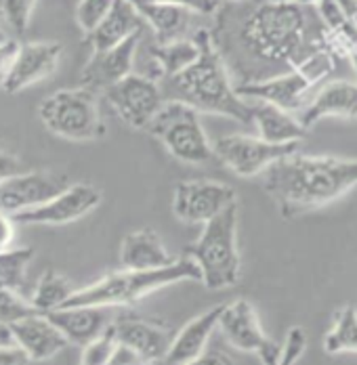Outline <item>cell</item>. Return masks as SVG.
<instances>
[{
  "instance_id": "cell-39",
  "label": "cell",
  "mask_w": 357,
  "mask_h": 365,
  "mask_svg": "<svg viewBox=\"0 0 357 365\" xmlns=\"http://www.w3.org/2000/svg\"><path fill=\"white\" fill-rule=\"evenodd\" d=\"M21 173V166H19V160L11 153H6L4 149H0V185L6 181L9 177Z\"/></svg>"
},
{
  "instance_id": "cell-42",
  "label": "cell",
  "mask_w": 357,
  "mask_h": 365,
  "mask_svg": "<svg viewBox=\"0 0 357 365\" xmlns=\"http://www.w3.org/2000/svg\"><path fill=\"white\" fill-rule=\"evenodd\" d=\"M6 38H9V34H6V32H4V30L0 28V42H4Z\"/></svg>"
},
{
  "instance_id": "cell-4",
  "label": "cell",
  "mask_w": 357,
  "mask_h": 365,
  "mask_svg": "<svg viewBox=\"0 0 357 365\" xmlns=\"http://www.w3.org/2000/svg\"><path fill=\"white\" fill-rule=\"evenodd\" d=\"M185 279L202 282V271L196 264V260L189 256H181L171 267L154 269V271L122 269L109 273L86 288L76 290L64 307H106V309L126 307V304H135L147 294Z\"/></svg>"
},
{
  "instance_id": "cell-20",
  "label": "cell",
  "mask_w": 357,
  "mask_h": 365,
  "mask_svg": "<svg viewBox=\"0 0 357 365\" xmlns=\"http://www.w3.org/2000/svg\"><path fill=\"white\" fill-rule=\"evenodd\" d=\"M223 307L225 304H216V307L208 309L202 315H198L196 319H191L189 324H185L178 329V334L173 338L171 351H169L162 365H185L198 359L202 353H206L208 338L213 336L214 329L218 328Z\"/></svg>"
},
{
  "instance_id": "cell-11",
  "label": "cell",
  "mask_w": 357,
  "mask_h": 365,
  "mask_svg": "<svg viewBox=\"0 0 357 365\" xmlns=\"http://www.w3.org/2000/svg\"><path fill=\"white\" fill-rule=\"evenodd\" d=\"M233 204H238V193L227 182L196 179L175 185L173 212L187 225H206Z\"/></svg>"
},
{
  "instance_id": "cell-38",
  "label": "cell",
  "mask_w": 357,
  "mask_h": 365,
  "mask_svg": "<svg viewBox=\"0 0 357 365\" xmlns=\"http://www.w3.org/2000/svg\"><path fill=\"white\" fill-rule=\"evenodd\" d=\"M15 227H17L15 217L9 215V212H4V210H0V252L13 248V242H15Z\"/></svg>"
},
{
  "instance_id": "cell-26",
  "label": "cell",
  "mask_w": 357,
  "mask_h": 365,
  "mask_svg": "<svg viewBox=\"0 0 357 365\" xmlns=\"http://www.w3.org/2000/svg\"><path fill=\"white\" fill-rule=\"evenodd\" d=\"M151 59L158 68V76L162 80L166 78H175L181 72H185L200 55V46L198 42L191 38H181V40H173V42H164V44H154L149 48Z\"/></svg>"
},
{
  "instance_id": "cell-32",
  "label": "cell",
  "mask_w": 357,
  "mask_h": 365,
  "mask_svg": "<svg viewBox=\"0 0 357 365\" xmlns=\"http://www.w3.org/2000/svg\"><path fill=\"white\" fill-rule=\"evenodd\" d=\"M38 313L30 298H24L21 292L0 288V324L11 326L15 322H21L30 315Z\"/></svg>"
},
{
  "instance_id": "cell-37",
  "label": "cell",
  "mask_w": 357,
  "mask_h": 365,
  "mask_svg": "<svg viewBox=\"0 0 357 365\" xmlns=\"http://www.w3.org/2000/svg\"><path fill=\"white\" fill-rule=\"evenodd\" d=\"M32 359L28 357V353L17 344V342H9V344H0V365H30Z\"/></svg>"
},
{
  "instance_id": "cell-17",
  "label": "cell",
  "mask_w": 357,
  "mask_h": 365,
  "mask_svg": "<svg viewBox=\"0 0 357 365\" xmlns=\"http://www.w3.org/2000/svg\"><path fill=\"white\" fill-rule=\"evenodd\" d=\"M218 329L227 338V342L240 351L246 353H256L261 355L276 342L267 338V334L261 328L256 309L250 304L246 298L227 302L223 307L221 319H218Z\"/></svg>"
},
{
  "instance_id": "cell-22",
  "label": "cell",
  "mask_w": 357,
  "mask_h": 365,
  "mask_svg": "<svg viewBox=\"0 0 357 365\" xmlns=\"http://www.w3.org/2000/svg\"><path fill=\"white\" fill-rule=\"evenodd\" d=\"M49 317L64 331L68 342L78 346L89 344L111 326L106 307H61L49 313Z\"/></svg>"
},
{
  "instance_id": "cell-44",
  "label": "cell",
  "mask_w": 357,
  "mask_h": 365,
  "mask_svg": "<svg viewBox=\"0 0 357 365\" xmlns=\"http://www.w3.org/2000/svg\"><path fill=\"white\" fill-rule=\"evenodd\" d=\"M231 2H242V0H231Z\"/></svg>"
},
{
  "instance_id": "cell-8",
  "label": "cell",
  "mask_w": 357,
  "mask_h": 365,
  "mask_svg": "<svg viewBox=\"0 0 357 365\" xmlns=\"http://www.w3.org/2000/svg\"><path fill=\"white\" fill-rule=\"evenodd\" d=\"M332 70H334V53L330 48H321L318 53H313L303 66L290 72L278 73L265 80L236 84V93L242 99L273 103L286 111L303 110L305 93Z\"/></svg>"
},
{
  "instance_id": "cell-36",
  "label": "cell",
  "mask_w": 357,
  "mask_h": 365,
  "mask_svg": "<svg viewBox=\"0 0 357 365\" xmlns=\"http://www.w3.org/2000/svg\"><path fill=\"white\" fill-rule=\"evenodd\" d=\"M158 2L175 4V6L187 9L191 13H200V15H213L221 9V0H158Z\"/></svg>"
},
{
  "instance_id": "cell-33",
  "label": "cell",
  "mask_w": 357,
  "mask_h": 365,
  "mask_svg": "<svg viewBox=\"0 0 357 365\" xmlns=\"http://www.w3.org/2000/svg\"><path fill=\"white\" fill-rule=\"evenodd\" d=\"M116 0H80L78 6H76V24L78 28L91 36L99 26L101 21L107 17V13L111 11Z\"/></svg>"
},
{
  "instance_id": "cell-40",
  "label": "cell",
  "mask_w": 357,
  "mask_h": 365,
  "mask_svg": "<svg viewBox=\"0 0 357 365\" xmlns=\"http://www.w3.org/2000/svg\"><path fill=\"white\" fill-rule=\"evenodd\" d=\"M185 365H233V361L225 353H221V351H206L198 359H193V361H189V364Z\"/></svg>"
},
{
  "instance_id": "cell-18",
  "label": "cell",
  "mask_w": 357,
  "mask_h": 365,
  "mask_svg": "<svg viewBox=\"0 0 357 365\" xmlns=\"http://www.w3.org/2000/svg\"><path fill=\"white\" fill-rule=\"evenodd\" d=\"M9 328L13 334V340L28 353L32 361L53 359L57 353H61L70 344L64 331L44 313H34L21 322L11 324Z\"/></svg>"
},
{
  "instance_id": "cell-43",
  "label": "cell",
  "mask_w": 357,
  "mask_h": 365,
  "mask_svg": "<svg viewBox=\"0 0 357 365\" xmlns=\"http://www.w3.org/2000/svg\"><path fill=\"white\" fill-rule=\"evenodd\" d=\"M0 149H4V143H2V141H0Z\"/></svg>"
},
{
  "instance_id": "cell-15",
  "label": "cell",
  "mask_w": 357,
  "mask_h": 365,
  "mask_svg": "<svg viewBox=\"0 0 357 365\" xmlns=\"http://www.w3.org/2000/svg\"><path fill=\"white\" fill-rule=\"evenodd\" d=\"M118 342L133 349L147 365H162L171 344H173V331L160 322H149L135 315H124L114 322Z\"/></svg>"
},
{
  "instance_id": "cell-13",
  "label": "cell",
  "mask_w": 357,
  "mask_h": 365,
  "mask_svg": "<svg viewBox=\"0 0 357 365\" xmlns=\"http://www.w3.org/2000/svg\"><path fill=\"white\" fill-rule=\"evenodd\" d=\"M70 185L68 177L55 173H42V170L17 173L0 185V210L15 217L19 212L42 206L44 202L53 200Z\"/></svg>"
},
{
  "instance_id": "cell-16",
  "label": "cell",
  "mask_w": 357,
  "mask_h": 365,
  "mask_svg": "<svg viewBox=\"0 0 357 365\" xmlns=\"http://www.w3.org/2000/svg\"><path fill=\"white\" fill-rule=\"evenodd\" d=\"M141 34L126 38L124 42L107 48V51H95L89 63L82 70V86L91 91H104L106 93L109 86L133 73L137 48L141 42Z\"/></svg>"
},
{
  "instance_id": "cell-31",
  "label": "cell",
  "mask_w": 357,
  "mask_h": 365,
  "mask_svg": "<svg viewBox=\"0 0 357 365\" xmlns=\"http://www.w3.org/2000/svg\"><path fill=\"white\" fill-rule=\"evenodd\" d=\"M116 349H118V338H116L114 322H111V326L101 336H97L95 340L82 346L80 365H109Z\"/></svg>"
},
{
  "instance_id": "cell-34",
  "label": "cell",
  "mask_w": 357,
  "mask_h": 365,
  "mask_svg": "<svg viewBox=\"0 0 357 365\" xmlns=\"http://www.w3.org/2000/svg\"><path fill=\"white\" fill-rule=\"evenodd\" d=\"M38 0H0V15L15 34H24L30 26Z\"/></svg>"
},
{
  "instance_id": "cell-25",
  "label": "cell",
  "mask_w": 357,
  "mask_h": 365,
  "mask_svg": "<svg viewBox=\"0 0 357 365\" xmlns=\"http://www.w3.org/2000/svg\"><path fill=\"white\" fill-rule=\"evenodd\" d=\"M139 13L145 19V24L154 30V36H156L158 44L181 40L189 28V13L191 11L175 6V4L149 0L147 4H143L139 9Z\"/></svg>"
},
{
  "instance_id": "cell-12",
  "label": "cell",
  "mask_w": 357,
  "mask_h": 365,
  "mask_svg": "<svg viewBox=\"0 0 357 365\" xmlns=\"http://www.w3.org/2000/svg\"><path fill=\"white\" fill-rule=\"evenodd\" d=\"M101 204V191L91 182H71L53 200L32 210L15 215L17 225H46L59 227L91 215Z\"/></svg>"
},
{
  "instance_id": "cell-29",
  "label": "cell",
  "mask_w": 357,
  "mask_h": 365,
  "mask_svg": "<svg viewBox=\"0 0 357 365\" xmlns=\"http://www.w3.org/2000/svg\"><path fill=\"white\" fill-rule=\"evenodd\" d=\"M34 258L32 248H9L0 252V288L21 292L26 284V271Z\"/></svg>"
},
{
  "instance_id": "cell-5",
  "label": "cell",
  "mask_w": 357,
  "mask_h": 365,
  "mask_svg": "<svg viewBox=\"0 0 357 365\" xmlns=\"http://www.w3.org/2000/svg\"><path fill=\"white\" fill-rule=\"evenodd\" d=\"M185 256L196 260L202 271V284L208 290L236 286L242 267L238 250V204L208 220L200 237L185 248Z\"/></svg>"
},
{
  "instance_id": "cell-3",
  "label": "cell",
  "mask_w": 357,
  "mask_h": 365,
  "mask_svg": "<svg viewBox=\"0 0 357 365\" xmlns=\"http://www.w3.org/2000/svg\"><path fill=\"white\" fill-rule=\"evenodd\" d=\"M193 40L200 46V55L185 72L175 78H166L164 84H160L164 99L185 101L198 111L227 115L242 124H252L250 103L236 93L213 34L202 28L196 32Z\"/></svg>"
},
{
  "instance_id": "cell-21",
  "label": "cell",
  "mask_w": 357,
  "mask_h": 365,
  "mask_svg": "<svg viewBox=\"0 0 357 365\" xmlns=\"http://www.w3.org/2000/svg\"><path fill=\"white\" fill-rule=\"evenodd\" d=\"M177 262L160 240V235L151 229L131 231L120 246V264L131 271H154L164 269Z\"/></svg>"
},
{
  "instance_id": "cell-19",
  "label": "cell",
  "mask_w": 357,
  "mask_h": 365,
  "mask_svg": "<svg viewBox=\"0 0 357 365\" xmlns=\"http://www.w3.org/2000/svg\"><path fill=\"white\" fill-rule=\"evenodd\" d=\"M323 118H357V82L351 80H332L323 84L313 101L301 110V124L305 128L316 126Z\"/></svg>"
},
{
  "instance_id": "cell-30",
  "label": "cell",
  "mask_w": 357,
  "mask_h": 365,
  "mask_svg": "<svg viewBox=\"0 0 357 365\" xmlns=\"http://www.w3.org/2000/svg\"><path fill=\"white\" fill-rule=\"evenodd\" d=\"M307 349V336L301 328H292L286 336L284 349H280L278 344L269 346L267 351H263L258 357L263 365H294L301 355Z\"/></svg>"
},
{
  "instance_id": "cell-6",
  "label": "cell",
  "mask_w": 357,
  "mask_h": 365,
  "mask_svg": "<svg viewBox=\"0 0 357 365\" xmlns=\"http://www.w3.org/2000/svg\"><path fill=\"white\" fill-rule=\"evenodd\" d=\"M42 126L66 141L91 143L104 139L107 133L99 101L91 88H61L44 97L38 106Z\"/></svg>"
},
{
  "instance_id": "cell-35",
  "label": "cell",
  "mask_w": 357,
  "mask_h": 365,
  "mask_svg": "<svg viewBox=\"0 0 357 365\" xmlns=\"http://www.w3.org/2000/svg\"><path fill=\"white\" fill-rule=\"evenodd\" d=\"M19 40L6 38L4 42H0V88H4V82L11 73V68L15 63V57L19 53Z\"/></svg>"
},
{
  "instance_id": "cell-41",
  "label": "cell",
  "mask_w": 357,
  "mask_h": 365,
  "mask_svg": "<svg viewBox=\"0 0 357 365\" xmlns=\"http://www.w3.org/2000/svg\"><path fill=\"white\" fill-rule=\"evenodd\" d=\"M261 2V0H256ZM276 2H296V4H316L318 0H276Z\"/></svg>"
},
{
  "instance_id": "cell-45",
  "label": "cell",
  "mask_w": 357,
  "mask_h": 365,
  "mask_svg": "<svg viewBox=\"0 0 357 365\" xmlns=\"http://www.w3.org/2000/svg\"><path fill=\"white\" fill-rule=\"evenodd\" d=\"M0 17H2V15H0Z\"/></svg>"
},
{
  "instance_id": "cell-2",
  "label": "cell",
  "mask_w": 357,
  "mask_h": 365,
  "mask_svg": "<svg viewBox=\"0 0 357 365\" xmlns=\"http://www.w3.org/2000/svg\"><path fill=\"white\" fill-rule=\"evenodd\" d=\"M357 185V160L290 153L263 173V189L292 219L341 200Z\"/></svg>"
},
{
  "instance_id": "cell-7",
  "label": "cell",
  "mask_w": 357,
  "mask_h": 365,
  "mask_svg": "<svg viewBox=\"0 0 357 365\" xmlns=\"http://www.w3.org/2000/svg\"><path fill=\"white\" fill-rule=\"evenodd\" d=\"M147 130L164 145V149L183 164L202 166L214 158L213 143L200 122V111L185 101L166 99L162 110L151 120Z\"/></svg>"
},
{
  "instance_id": "cell-14",
  "label": "cell",
  "mask_w": 357,
  "mask_h": 365,
  "mask_svg": "<svg viewBox=\"0 0 357 365\" xmlns=\"http://www.w3.org/2000/svg\"><path fill=\"white\" fill-rule=\"evenodd\" d=\"M61 55H64V46L53 40L21 42L2 91L17 95L28 86H34L38 82L51 78L61 63Z\"/></svg>"
},
{
  "instance_id": "cell-1",
  "label": "cell",
  "mask_w": 357,
  "mask_h": 365,
  "mask_svg": "<svg viewBox=\"0 0 357 365\" xmlns=\"http://www.w3.org/2000/svg\"><path fill=\"white\" fill-rule=\"evenodd\" d=\"M311 4L261 0L242 15L236 40L250 63L258 66L256 80L290 72L328 46L326 26Z\"/></svg>"
},
{
  "instance_id": "cell-28",
  "label": "cell",
  "mask_w": 357,
  "mask_h": 365,
  "mask_svg": "<svg viewBox=\"0 0 357 365\" xmlns=\"http://www.w3.org/2000/svg\"><path fill=\"white\" fill-rule=\"evenodd\" d=\"M323 351L328 355L357 353V309L347 304L336 315L334 326L323 336Z\"/></svg>"
},
{
  "instance_id": "cell-10",
  "label": "cell",
  "mask_w": 357,
  "mask_h": 365,
  "mask_svg": "<svg viewBox=\"0 0 357 365\" xmlns=\"http://www.w3.org/2000/svg\"><path fill=\"white\" fill-rule=\"evenodd\" d=\"M107 103L116 115L135 130H147L151 120L164 106L162 86L141 73H129L106 91Z\"/></svg>"
},
{
  "instance_id": "cell-23",
  "label": "cell",
  "mask_w": 357,
  "mask_h": 365,
  "mask_svg": "<svg viewBox=\"0 0 357 365\" xmlns=\"http://www.w3.org/2000/svg\"><path fill=\"white\" fill-rule=\"evenodd\" d=\"M252 124L263 141L284 145V143H301L307 137V128L296 120L290 111L282 110L273 103L254 101L250 103Z\"/></svg>"
},
{
  "instance_id": "cell-27",
  "label": "cell",
  "mask_w": 357,
  "mask_h": 365,
  "mask_svg": "<svg viewBox=\"0 0 357 365\" xmlns=\"http://www.w3.org/2000/svg\"><path fill=\"white\" fill-rule=\"evenodd\" d=\"M74 292H76V288L71 286L68 277H64L57 271L49 269V271H44L40 275L30 300H32V304H34L38 313L49 315V313L61 309L70 300Z\"/></svg>"
},
{
  "instance_id": "cell-24",
  "label": "cell",
  "mask_w": 357,
  "mask_h": 365,
  "mask_svg": "<svg viewBox=\"0 0 357 365\" xmlns=\"http://www.w3.org/2000/svg\"><path fill=\"white\" fill-rule=\"evenodd\" d=\"M145 19L141 17V13L135 9L133 2L129 0H116L111 11L107 13V17L101 21V26L91 34L89 42L95 51H107L120 42H124L126 38L135 36L143 32L145 28Z\"/></svg>"
},
{
  "instance_id": "cell-9",
  "label": "cell",
  "mask_w": 357,
  "mask_h": 365,
  "mask_svg": "<svg viewBox=\"0 0 357 365\" xmlns=\"http://www.w3.org/2000/svg\"><path fill=\"white\" fill-rule=\"evenodd\" d=\"M298 145L301 143L276 145L263 141L261 137L248 135H225L214 141L213 149L216 162H221L225 168L242 179H252L256 175H263L278 160L296 153Z\"/></svg>"
}]
</instances>
